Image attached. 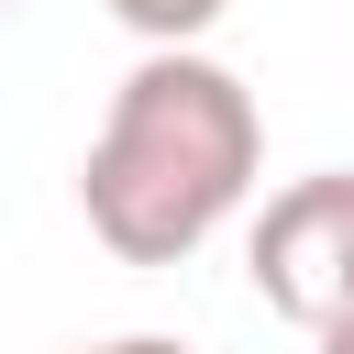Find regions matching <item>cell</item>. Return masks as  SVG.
<instances>
[{"instance_id": "cell-2", "label": "cell", "mask_w": 354, "mask_h": 354, "mask_svg": "<svg viewBox=\"0 0 354 354\" xmlns=\"http://www.w3.org/2000/svg\"><path fill=\"white\" fill-rule=\"evenodd\" d=\"M243 277H254V299H266L288 332L354 321V166L288 177V188L254 210V232H243Z\"/></svg>"}, {"instance_id": "cell-5", "label": "cell", "mask_w": 354, "mask_h": 354, "mask_svg": "<svg viewBox=\"0 0 354 354\" xmlns=\"http://www.w3.org/2000/svg\"><path fill=\"white\" fill-rule=\"evenodd\" d=\"M310 354H354V321H332V332H310Z\"/></svg>"}, {"instance_id": "cell-1", "label": "cell", "mask_w": 354, "mask_h": 354, "mask_svg": "<svg viewBox=\"0 0 354 354\" xmlns=\"http://www.w3.org/2000/svg\"><path fill=\"white\" fill-rule=\"evenodd\" d=\"M266 166V111L254 88L199 55V44H144V66L111 88L88 166H77V210L122 266H188Z\"/></svg>"}, {"instance_id": "cell-3", "label": "cell", "mask_w": 354, "mask_h": 354, "mask_svg": "<svg viewBox=\"0 0 354 354\" xmlns=\"http://www.w3.org/2000/svg\"><path fill=\"white\" fill-rule=\"evenodd\" d=\"M221 11H232V0H111V22L144 33V44H199Z\"/></svg>"}, {"instance_id": "cell-4", "label": "cell", "mask_w": 354, "mask_h": 354, "mask_svg": "<svg viewBox=\"0 0 354 354\" xmlns=\"http://www.w3.org/2000/svg\"><path fill=\"white\" fill-rule=\"evenodd\" d=\"M66 354H188L177 332H111V343H66Z\"/></svg>"}, {"instance_id": "cell-6", "label": "cell", "mask_w": 354, "mask_h": 354, "mask_svg": "<svg viewBox=\"0 0 354 354\" xmlns=\"http://www.w3.org/2000/svg\"><path fill=\"white\" fill-rule=\"evenodd\" d=\"M0 11H11V0H0Z\"/></svg>"}]
</instances>
